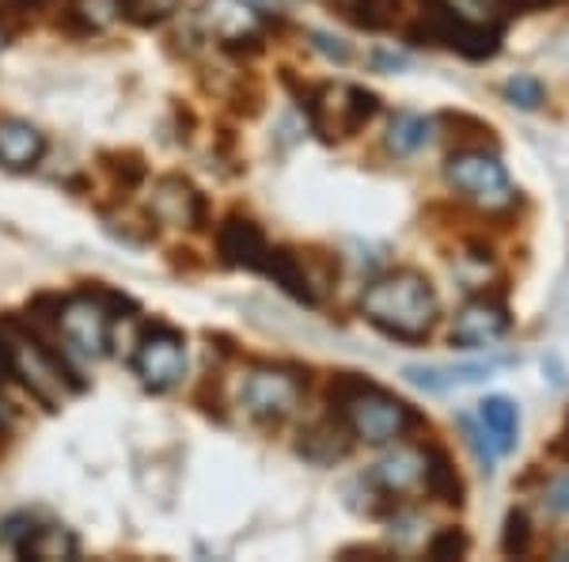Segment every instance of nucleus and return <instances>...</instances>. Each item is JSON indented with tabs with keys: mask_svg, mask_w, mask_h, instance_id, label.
<instances>
[{
	"mask_svg": "<svg viewBox=\"0 0 569 562\" xmlns=\"http://www.w3.org/2000/svg\"><path fill=\"white\" fill-rule=\"evenodd\" d=\"M361 312L383 335L399 338V343H421L437 324L440 304L433 285L418 270H391L365 289Z\"/></svg>",
	"mask_w": 569,
	"mask_h": 562,
	"instance_id": "nucleus-1",
	"label": "nucleus"
},
{
	"mask_svg": "<svg viewBox=\"0 0 569 562\" xmlns=\"http://www.w3.org/2000/svg\"><path fill=\"white\" fill-rule=\"evenodd\" d=\"M330 407L342 414L353 437L369 441V445H388V441L407 437L418 426V414L399 395L383 392L380 384L353 373H342L330 384Z\"/></svg>",
	"mask_w": 569,
	"mask_h": 562,
	"instance_id": "nucleus-2",
	"label": "nucleus"
},
{
	"mask_svg": "<svg viewBox=\"0 0 569 562\" xmlns=\"http://www.w3.org/2000/svg\"><path fill=\"white\" fill-rule=\"evenodd\" d=\"M8 338H12V376L42 403V407H50V411L58 407V403L66 400V388L69 392L84 388V381L34 335L8 331Z\"/></svg>",
	"mask_w": 569,
	"mask_h": 562,
	"instance_id": "nucleus-3",
	"label": "nucleus"
},
{
	"mask_svg": "<svg viewBox=\"0 0 569 562\" xmlns=\"http://www.w3.org/2000/svg\"><path fill=\"white\" fill-rule=\"evenodd\" d=\"M445 179L456 195L475 201L479 209H490V214L493 209H509L512 201H517V187H512L505 164L486 149L452 152L445 164Z\"/></svg>",
	"mask_w": 569,
	"mask_h": 562,
	"instance_id": "nucleus-4",
	"label": "nucleus"
},
{
	"mask_svg": "<svg viewBox=\"0 0 569 562\" xmlns=\"http://www.w3.org/2000/svg\"><path fill=\"white\" fill-rule=\"evenodd\" d=\"M118 297L107 289H80L61 300L58 308V331L61 338L84 357H107L110 354V319H114Z\"/></svg>",
	"mask_w": 569,
	"mask_h": 562,
	"instance_id": "nucleus-5",
	"label": "nucleus"
},
{
	"mask_svg": "<svg viewBox=\"0 0 569 562\" xmlns=\"http://www.w3.org/2000/svg\"><path fill=\"white\" fill-rule=\"evenodd\" d=\"M376 110H380V99L357 85H327L308 99L311 126H316V134L327 137V141L357 134L361 126L372 122Z\"/></svg>",
	"mask_w": 569,
	"mask_h": 562,
	"instance_id": "nucleus-6",
	"label": "nucleus"
},
{
	"mask_svg": "<svg viewBox=\"0 0 569 562\" xmlns=\"http://www.w3.org/2000/svg\"><path fill=\"white\" fill-rule=\"evenodd\" d=\"M133 368L144 388H152V392L176 388L182 381V373H187V338L168 324H152L137 338Z\"/></svg>",
	"mask_w": 569,
	"mask_h": 562,
	"instance_id": "nucleus-7",
	"label": "nucleus"
},
{
	"mask_svg": "<svg viewBox=\"0 0 569 562\" xmlns=\"http://www.w3.org/2000/svg\"><path fill=\"white\" fill-rule=\"evenodd\" d=\"M300 395H305V384L289 368H254L243 381V407L259 422L289 418L300 407Z\"/></svg>",
	"mask_w": 569,
	"mask_h": 562,
	"instance_id": "nucleus-8",
	"label": "nucleus"
},
{
	"mask_svg": "<svg viewBox=\"0 0 569 562\" xmlns=\"http://www.w3.org/2000/svg\"><path fill=\"white\" fill-rule=\"evenodd\" d=\"M505 331H509V316L498 300H467L452 319V346L460 349H486L501 343Z\"/></svg>",
	"mask_w": 569,
	"mask_h": 562,
	"instance_id": "nucleus-9",
	"label": "nucleus"
},
{
	"mask_svg": "<svg viewBox=\"0 0 569 562\" xmlns=\"http://www.w3.org/2000/svg\"><path fill=\"white\" fill-rule=\"evenodd\" d=\"M266 236L251 217L232 214L217 228V255L224 266H243V270H259L266 259Z\"/></svg>",
	"mask_w": 569,
	"mask_h": 562,
	"instance_id": "nucleus-10",
	"label": "nucleus"
},
{
	"mask_svg": "<svg viewBox=\"0 0 569 562\" xmlns=\"http://www.w3.org/2000/svg\"><path fill=\"white\" fill-rule=\"evenodd\" d=\"M152 217L160 225H182V228H201L206 225V198L190 187L187 179H160L152 190Z\"/></svg>",
	"mask_w": 569,
	"mask_h": 562,
	"instance_id": "nucleus-11",
	"label": "nucleus"
},
{
	"mask_svg": "<svg viewBox=\"0 0 569 562\" xmlns=\"http://www.w3.org/2000/svg\"><path fill=\"white\" fill-rule=\"evenodd\" d=\"M46 137L23 118H0V164L8 171H27L42 160Z\"/></svg>",
	"mask_w": 569,
	"mask_h": 562,
	"instance_id": "nucleus-12",
	"label": "nucleus"
},
{
	"mask_svg": "<svg viewBox=\"0 0 569 562\" xmlns=\"http://www.w3.org/2000/svg\"><path fill=\"white\" fill-rule=\"evenodd\" d=\"M372 483L380 486L383 494H407L415 491L418 483H426V453L421 448H395V453H388L380 460V464L372 467Z\"/></svg>",
	"mask_w": 569,
	"mask_h": 562,
	"instance_id": "nucleus-13",
	"label": "nucleus"
},
{
	"mask_svg": "<svg viewBox=\"0 0 569 562\" xmlns=\"http://www.w3.org/2000/svg\"><path fill=\"white\" fill-rule=\"evenodd\" d=\"M259 270L266 278H273V285H281L289 297H297L300 304H316V282L305 270V259L289 247H266V259Z\"/></svg>",
	"mask_w": 569,
	"mask_h": 562,
	"instance_id": "nucleus-14",
	"label": "nucleus"
},
{
	"mask_svg": "<svg viewBox=\"0 0 569 562\" xmlns=\"http://www.w3.org/2000/svg\"><path fill=\"white\" fill-rule=\"evenodd\" d=\"M501 362H471V365H410L407 381L418 384L426 392H448L463 388V384H479L482 376H490Z\"/></svg>",
	"mask_w": 569,
	"mask_h": 562,
	"instance_id": "nucleus-15",
	"label": "nucleus"
},
{
	"mask_svg": "<svg viewBox=\"0 0 569 562\" xmlns=\"http://www.w3.org/2000/svg\"><path fill=\"white\" fill-rule=\"evenodd\" d=\"M479 422L486 430V437H490L493 453L505 456L517 448V437H520V411L512 400H505V395H490V400L479 403Z\"/></svg>",
	"mask_w": 569,
	"mask_h": 562,
	"instance_id": "nucleus-16",
	"label": "nucleus"
},
{
	"mask_svg": "<svg viewBox=\"0 0 569 562\" xmlns=\"http://www.w3.org/2000/svg\"><path fill=\"white\" fill-rule=\"evenodd\" d=\"M16 555L23 559H42V562H53V559H77V536L66 529H53V524H46V529H34L16 543Z\"/></svg>",
	"mask_w": 569,
	"mask_h": 562,
	"instance_id": "nucleus-17",
	"label": "nucleus"
},
{
	"mask_svg": "<svg viewBox=\"0 0 569 562\" xmlns=\"http://www.w3.org/2000/svg\"><path fill=\"white\" fill-rule=\"evenodd\" d=\"M429 137H433V122L421 115H410V110H402V115L391 118L388 126V149L395 156H415L418 149H426Z\"/></svg>",
	"mask_w": 569,
	"mask_h": 562,
	"instance_id": "nucleus-18",
	"label": "nucleus"
},
{
	"mask_svg": "<svg viewBox=\"0 0 569 562\" xmlns=\"http://www.w3.org/2000/svg\"><path fill=\"white\" fill-rule=\"evenodd\" d=\"M426 491L440 497L445 505H463V483L456 475L452 460L440 453V448H429L426 453Z\"/></svg>",
	"mask_w": 569,
	"mask_h": 562,
	"instance_id": "nucleus-19",
	"label": "nucleus"
},
{
	"mask_svg": "<svg viewBox=\"0 0 569 562\" xmlns=\"http://www.w3.org/2000/svg\"><path fill=\"white\" fill-rule=\"evenodd\" d=\"M440 16L460 23H475V27H493V12L490 0H429Z\"/></svg>",
	"mask_w": 569,
	"mask_h": 562,
	"instance_id": "nucleus-20",
	"label": "nucleus"
},
{
	"mask_svg": "<svg viewBox=\"0 0 569 562\" xmlns=\"http://www.w3.org/2000/svg\"><path fill=\"white\" fill-rule=\"evenodd\" d=\"M118 12L130 23L152 27L168 20L171 12H179V0H118Z\"/></svg>",
	"mask_w": 569,
	"mask_h": 562,
	"instance_id": "nucleus-21",
	"label": "nucleus"
},
{
	"mask_svg": "<svg viewBox=\"0 0 569 562\" xmlns=\"http://www.w3.org/2000/svg\"><path fill=\"white\" fill-rule=\"evenodd\" d=\"M501 551L505 555H517V559L531 551V517L525 510H509V517H505Z\"/></svg>",
	"mask_w": 569,
	"mask_h": 562,
	"instance_id": "nucleus-22",
	"label": "nucleus"
},
{
	"mask_svg": "<svg viewBox=\"0 0 569 562\" xmlns=\"http://www.w3.org/2000/svg\"><path fill=\"white\" fill-rule=\"evenodd\" d=\"M501 96L509 99L512 107H520V110H536L539 103H543V85H539L536 77H512V80H505L501 85Z\"/></svg>",
	"mask_w": 569,
	"mask_h": 562,
	"instance_id": "nucleus-23",
	"label": "nucleus"
},
{
	"mask_svg": "<svg viewBox=\"0 0 569 562\" xmlns=\"http://www.w3.org/2000/svg\"><path fill=\"white\" fill-rule=\"evenodd\" d=\"M395 8H399V0H353L350 12L353 20L361 27H372V31H380V27L391 23Z\"/></svg>",
	"mask_w": 569,
	"mask_h": 562,
	"instance_id": "nucleus-24",
	"label": "nucleus"
},
{
	"mask_svg": "<svg viewBox=\"0 0 569 562\" xmlns=\"http://www.w3.org/2000/svg\"><path fill=\"white\" fill-rule=\"evenodd\" d=\"M467 555V536L460 529H440L433 543H429V559H463Z\"/></svg>",
	"mask_w": 569,
	"mask_h": 562,
	"instance_id": "nucleus-25",
	"label": "nucleus"
},
{
	"mask_svg": "<svg viewBox=\"0 0 569 562\" xmlns=\"http://www.w3.org/2000/svg\"><path fill=\"white\" fill-rule=\"evenodd\" d=\"M110 171H114V179H122V187L126 190H133L137 183L144 179V164H141V156H133V152H126V156H110Z\"/></svg>",
	"mask_w": 569,
	"mask_h": 562,
	"instance_id": "nucleus-26",
	"label": "nucleus"
},
{
	"mask_svg": "<svg viewBox=\"0 0 569 562\" xmlns=\"http://www.w3.org/2000/svg\"><path fill=\"white\" fill-rule=\"evenodd\" d=\"M547 502H550V510H558V513H569V472H566V475H558L555 483H550V491H547Z\"/></svg>",
	"mask_w": 569,
	"mask_h": 562,
	"instance_id": "nucleus-27",
	"label": "nucleus"
},
{
	"mask_svg": "<svg viewBox=\"0 0 569 562\" xmlns=\"http://www.w3.org/2000/svg\"><path fill=\"white\" fill-rule=\"evenodd\" d=\"M12 381V338L8 331H0V384Z\"/></svg>",
	"mask_w": 569,
	"mask_h": 562,
	"instance_id": "nucleus-28",
	"label": "nucleus"
},
{
	"mask_svg": "<svg viewBox=\"0 0 569 562\" xmlns=\"http://www.w3.org/2000/svg\"><path fill=\"white\" fill-rule=\"evenodd\" d=\"M46 4H50V0H0V8H4V12H16V16L39 12Z\"/></svg>",
	"mask_w": 569,
	"mask_h": 562,
	"instance_id": "nucleus-29",
	"label": "nucleus"
},
{
	"mask_svg": "<svg viewBox=\"0 0 569 562\" xmlns=\"http://www.w3.org/2000/svg\"><path fill=\"white\" fill-rule=\"evenodd\" d=\"M12 430H16V407L4 403V395H0V441L12 437Z\"/></svg>",
	"mask_w": 569,
	"mask_h": 562,
	"instance_id": "nucleus-30",
	"label": "nucleus"
},
{
	"mask_svg": "<svg viewBox=\"0 0 569 562\" xmlns=\"http://www.w3.org/2000/svg\"><path fill=\"white\" fill-rule=\"evenodd\" d=\"M316 46L323 53H330V58H338V61L350 58V50H346V46H338V39H327V34H316Z\"/></svg>",
	"mask_w": 569,
	"mask_h": 562,
	"instance_id": "nucleus-31",
	"label": "nucleus"
}]
</instances>
